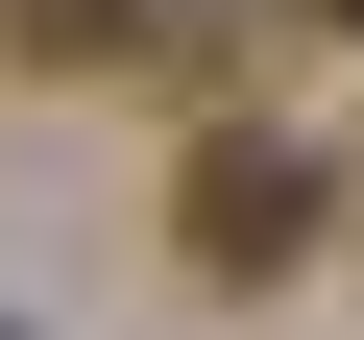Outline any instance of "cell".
<instances>
[{"mask_svg": "<svg viewBox=\"0 0 364 340\" xmlns=\"http://www.w3.org/2000/svg\"><path fill=\"white\" fill-rule=\"evenodd\" d=\"M170 243H195V267H219V292H267V267H291V243H316V146H291V122H243V97H219V122H195V146H170Z\"/></svg>", "mask_w": 364, "mask_h": 340, "instance_id": "1", "label": "cell"}, {"mask_svg": "<svg viewBox=\"0 0 364 340\" xmlns=\"http://www.w3.org/2000/svg\"><path fill=\"white\" fill-rule=\"evenodd\" d=\"M316 25H364V0H316Z\"/></svg>", "mask_w": 364, "mask_h": 340, "instance_id": "3", "label": "cell"}, {"mask_svg": "<svg viewBox=\"0 0 364 340\" xmlns=\"http://www.w3.org/2000/svg\"><path fill=\"white\" fill-rule=\"evenodd\" d=\"M146 25H170V0H0V49H25V73H122Z\"/></svg>", "mask_w": 364, "mask_h": 340, "instance_id": "2", "label": "cell"}]
</instances>
